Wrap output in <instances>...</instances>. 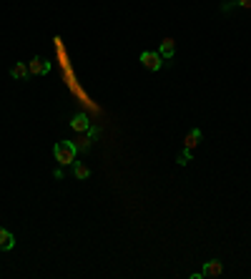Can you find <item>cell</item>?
Here are the masks:
<instances>
[{"mask_svg":"<svg viewBox=\"0 0 251 279\" xmlns=\"http://www.w3.org/2000/svg\"><path fill=\"white\" fill-rule=\"evenodd\" d=\"M53 153H56V161H58V164H63V166H73L78 151H75L73 141H58L56 148H53Z\"/></svg>","mask_w":251,"mask_h":279,"instance_id":"cell-1","label":"cell"},{"mask_svg":"<svg viewBox=\"0 0 251 279\" xmlns=\"http://www.w3.org/2000/svg\"><path fill=\"white\" fill-rule=\"evenodd\" d=\"M141 63H143V68L158 70L161 66H163V58H161V53H153V51H143V53H141Z\"/></svg>","mask_w":251,"mask_h":279,"instance_id":"cell-2","label":"cell"},{"mask_svg":"<svg viewBox=\"0 0 251 279\" xmlns=\"http://www.w3.org/2000/svg\"><path fill=\"white\" fill-rule=\"evenodd\" d=\"M28 70H30V75H46V73L51 70V63L43 61L40 56H35V58L28 63Z\"/></svg>","mask_w":251,"mask_h":279,"instance_id":"cell-3","label":"cell"},{"mask_svg":"<svg viewBox=\"0 0 251 279\" xmlns=\"http://www.w3.org/2000/svg\"><path fill=\"white\" fill-rule=\"evenodd\" d=\"M70 129L78 131V134H88V131H91V121H88V116H86V113H75L73 121H70Z\"/></svg>","mask_w":251,"mask_h":279,"instance_id":"cell-4","label":"cell"},{"mask_svg":"<svg viewBox=\"0 0 251 279\" xmlns=\"http://www.w3.org/2000/svg\"><path fill=\"white\" fill-rule=\"evenodd\" d=\"M201 274H203V277H221V274H224V264H221L219 259H211V262L203 264Z\"/></svg>","mask_w":251,"mask_h":279,"instance_id":"cell-5","label":"cell"},{"mask_svg":"<svg viewBox=\"0 0 251 279\" xmlns=\"http://www.w3.org/2000/svg\"><path fill=\"white\" fill-rule=\"evenodd\" d=\"M13 247H15L13 234H10L8 229H3V226H0V252H10Z\"/></svg>","mask_w":251,"mask_h":279,"instance_id":"cell-6","label":"cell"},{"mask_svg":"<svg viewBox=\"0 0 251 279\" xmlns=\"http://www.w3.org/2000/svg\"><path fill=\"white\" fill-rule=\"evenodd\" d=\"M174 48H176V43H174V38H163L161 41V58H166V61H171L174 58Z\"/></svg>","mask_w":251,"mask_h":279,"instance_id":"cell-7","label":"cell"},{"mask_svg":"<svg viewBox=\"0 0 251 279\" xmlns=\"http://www.w3.org/2000/svg\"><path fill=\"white\" fill-rule=\"evenodd\" d=\"M10 75H13L15 81H25V78L30 75V70H28V66H25V63H15V66L10 68Z\"/></svg>","mask_w":251,"mask_h":279,"instance_id":"cell-8","label":"cell"},{"mask_svg":"<svg viewBox=\"0 0 251 279\" xmlns=\"http://www.w3.org/2000/svg\"><path fill=\"white\" fill-rule=\"evenodd\" d=\"M198 143H201V131H198V129H193V131H188L186 141H184V148H188V151H191V148H196Z\"/></svg>","mask_w":251,"mask_h":279,"instance_id":"cell-9","label":"cell"},{"mask_svg":"<svg viewBox=\"0 0 251 279\" xmlns=\"http://www.w3.org/2000/svg\"><path fill=\"white\" fill-rule=\"evenodd\" d=\"M93 136H91V134H80V136H78V139L73 141V146H75V151H88V148H91V143H93Z\"/></svg>","mask_w":251,"mask_h":279,"instance_id":"cell-10","label":"cell"},{"mask_svg":"<svg viewBox=\"0 0 251 279\" xmlns=\"http://www.w3.org/2000/svg\"><path fill=\"white\" fill-rule=\"evenodd\" d=\"M73 176L78 179V181H86L88 176H91V171H88V166H83V164H73Z\"/></svg>","mask_w":251,"mask_h":279,"instance_id":"cell-11","label":"cell"},{"mask_svg":"<svg viewBox=\"0 0 251 279\" xmlns=\"http://www.w3.org/2000/svg\"><path fill=\"white\" fill-rule=\"evenodd\" d=\"M176 161H179L181 166H186L188 161H191V151H188V148H184V151H181V153L176 156Z\"/></svg>","mask_w":251,"mask_h":279,"instance_id":"cell-12","label":"cell"},{"mask_svg":"<svg viewBox=\"0 0 251 279\" xmlns=\"http://www.w3.org/2000/svg\"><path fill=\"white\" fill-rule=\"evenodd\" d=\"M236 5H241V8H251V0H236Z\"/></svg>","mask_w":251,"mask_h":279,"instance_id":"cell-13","label":"cell"}]
</instances>
